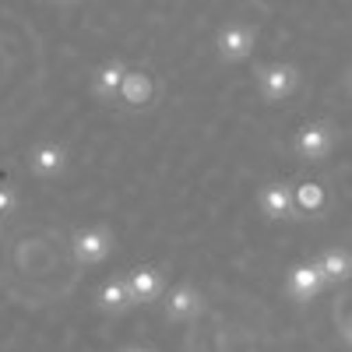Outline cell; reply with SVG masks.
<instances>
[{
	"label": "cell",
	"mask_w": 352,
	"mask_h": 352,
	"mask_svg": "<svg viewBox=\"0 0 352 352\" xmlns=\"http://www.w3.org/2000/svg\"><path fill=\"white\" fill-rule=\"evenodd\" d=\"M338 144V131L331 120H307L296 134H292V152H296V159L317 166L324 162Z\"/></svg>",
	"instance_id": "1"
},
{
	"label": "cell",
	"mask_w": 352,
	"mask_h": 352,
	"mask_svg": "<svg viewBox=\"0 0 352 352\" xmlns=\"http://www.w3.org/2000/svg\"><path fill=\"white\" fill-rule=\"evenodd\" d=\"M254 85H257L264 102H285V99L296 96V88H300V67L285 64V60L261 64V67H254Z\"/></svg>",
	"instance_id": "2"
},
{
	"label": "cell",
	"mask_w": 352,
	"mask_h": 352,
	"mask_svg": "<svg viewBox=\"0 0 352 352\" xmlns=\"http://www.w3.org/2000/svg\"><path fill=\"white\" fill-rule=\"evenodd\" d=\"M257 43V28L247 21H226L215 36V53L222 64H243L247 56L254 53Z\"/></svg>",
	"instance_id": "3"
},
{
	"label": "cell",
	"mask_w": 352,
	"mask_h": 352,
	"mask_svg": "<svg viewBox=\"0 0 352 352\" xmlns=\"http://www.w3.org/2000/svg\"><path fill=\"white\" fill-rule=\"evenodd\" d=\"M328 285L331 282H328L324 272H320L317 261H300V264H292V268L285 272V292H289L292 303H314Z\"/></svg>",
	"instance_id": "4"
},
{
	"label": "cell",
	"mask_w": 352,
	"mask_h": 352,
	"mask_svg": "<svg viewBox=\"0 0 352 352\" xmlns=\"http://www.w3.org/2000/svg\"><path fill=\"white\" fill-rule=\"evenodd\" d=\"M71 247H74V257L81 264H102L113 254L116 236H113L109 226H85V229H78L71 236Z\"/></svg>",
	"instance_id": "5"
},
{
	"label": "cell",
	"mask_w": 352,
	"mask_h": 352,
	"mask_svg": "<svg viewBox=\"0 0 352 352\" xmlns=\"http://www.w3.org/2000/svg\"><path fill=\"white\" fill-rule=\"evenodd\" d=\"M257 208L264 219H272V222H289V219H296V187H289L282 180H272V184H264L257 190Z\"/></svg>",
	"instance_id": "6"
},
{
	"label": "cell",
	"mask_w": 352,
	"mask_h": 352,
	"mask_svg": "<svg viewBox=\"0 0 352 352\" xmlns=\"http://www.w3.org/2000/svg\"><path fill=\"white\" fill-rule=\"evenodd\" d=\"M67 148L60 141H39L28 148V169H32L39 180H56L64 169H67Z\"/></svg>",
	"instance_id": "7"
},
{
	"label": "cell",
	"mask_w": 352,
	"mask_h": 352,
	"mask_svg": "<svg viewBox=\"0 0 352 352\" xmlns=\"http://www.w3.org/2000/svg\"><path fill=\"white\" fill-rule=\"evenodd\" d=\"M201 307H204V300H201L197 285H190V282H180V285L166 289V296H162V314H166V320H176V324L197 317Z\"/></svg>",
	"instance_id": "8"
},
{
	"label": "cell",
	"mask_w": 352,
	"mask_h": 352,
	"mask_svg": "<svg viewBox=\"0 0 352 352\" xmlns=\"http://www.w3.org/2000/svg\"><path fill=\"white\" fill-rule=\"evenodd\" d=\"M127 278H131V292H134V307H152L166 296V275L155 264H141Z\"/></svg>",
	"instance_id": "9"
},
{
	"label": "cell",
	"mask_w": 352,
	"mask_h": 352,
	"mask_svg": "<svg viewBox=\"0 0 352 352\" xmlns=\"http://www.w3.org/2000/svg\"><path fill=\"white\" fill-rule=\"evenodd\" d=\"M96 303H99V310H106V314H127V310L134 307L131 278H127V275L106 278V282L99 285V292H96Z\"/></svg>",
	"instance_id": "10"
},
{
	"label": "cell",
	"mask_w": 352,
	"mask_h": 352,
	"mask_svg": "<svg viewBox=\"0 0 352 352\" xmlns=\"http://www.w3.org/2000/svg\"><path fill=\"white\" fill-rule=\"evenodd\" d=\"M120 102L127 109H148L155 102V81H152V74L131 67L127 78H124V88H120Z\"/></svg>",
	"instance_id": "11"
},
{
	"label": "cell",
	"mask_w": 352,
	"mask_h": 352,
	"mask_svg": "<svg viewBox=\"0 0 352 352\" xmlns=\"http://www.w3.org/2000/svg\"><path fill=\"white\" fill-rule=\"evenodd\" d=\"M127 64L124 60H106L99 64L96 78H92V92L99 99H120V88H124V78H127Z\"/></svg>",
	"instance_id": "12"
},
{
	"label": "cell",
	"mask_w": 352,
	"mask_h": 352,
	"mask_svg": "<svg viewBox=\"0 0 352 352\" xmlns=\"http://www.w3.org/2000/svg\"><path fill=\"white\" fill-rule=\"evenodd\" d=\"M317 264H320V272L328 275L331 285L352 282V250L349 247H328L324 254L317 257Z\"/></svg>",
	"instance_id": "13"
},
{
	"label": "cell",
	"mask_w": 352,
	"mask_h": 352,
	"mask_svg": "<svg viewBox=\"0 0 352 352\" xmlns=\"http://www.w3.org/2000/svg\"><path fill=\"white\" fill-rule=\"evenodd\" d=\"M328 208V190L320 187V184H300L296 187V212L300 215H320Z\"/></svg>",
	"instance_id": "14"
},
{
	"label": "cell",
	"mask_w": 352,
	"mask_h": 352,
	"mask_svg": "<svg viewBox=\"0 0 352 352\" xmlns=\"http://www.w3.org/2000/svg\"><path fill=\"white\" fill-rule=\"evenodd\" d=\"M18 212V190L11 184H0V219H11Z\"/></svg>",
	"instance_id": "15"
},
{
	"label": "cell",
	"mask_w": 352,
	"mask_h": 352,
	"mask_svg": "<svg viewBox=\"0 0 352 352\" xmlns=\"http://www.w3.org/2000/svg\"><path fill=\"white\" fill-rule=\"evenodd\" d=\"M338 331H342V342L352 349V314L349 317H342V324H338Z\"/></svg>",
	"instance_id": "16"
},
{
	"label": "cell",
	"mask_w": 352,
	"mask_h": 352,
	"mask_svg": "<svg viewBox=\"0 0 352 352\" xmlns=\"http://www.w3.org/2000/svg\"><path fill=\"white\" fill-rule=\"evenodd\" d=\"M50 4H60V8H71V4H78V0H50Z\"/></svg>",
	"instance_id": "17"
},
{
	"label": "cell",
	"mask_w": 352,
	"mask_h": 352,
	"mask_svg": "<svg viewBox=\"0 0 352 352\" xmlns=\"http://www.w3.org/2000/svg\"><path fill=\"white\" fill-rule=\"evenodd\" d=\"M124 352H152V349H144V345H131V349H124Z\"/></svg>",
	"instance_id": "18"
},
{
	"label": "cell",
	"mask_w": 352,
	"mask_h": 352,
	"mask_svg": "<svg viewBox=\"0 0 352 352\" xmlns=\"http://www.w3.org/2000/svg\"><path fill=\"white\" fill-rule=\"evenodd\" d=\"M345 88H349V96H352V71L345 74Z\"/></svg>",
	"instance_id": "19"
}]
</instances>
